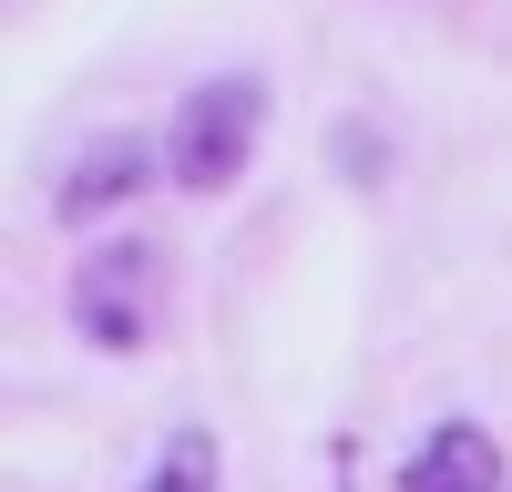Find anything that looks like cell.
I'll use <instances>...</instances> for the list:
<instances>
[{
    "mask_svg": "<svg viewBox=\"0 0 512 492\" xmlns=\"http://www.w3.org/2000/svg\"><path fill=\"white\" fill-rule=\"evenodd\" d=\"M256 134H267V72H205L164 123V175L185 195H226L246 175Z\"/></svg>",
    "mask_w": 512,
    "mask_h": 492,
    "instance_id": "6da1fadb",
    "label": "cell"
},
{
    "mask_svg": "<svg viewBox=\"0 0 512 492\" xmlns=\"http://www.w3.org/2000/svg\"><path fill=\"white\" fill-rule=\"evenodd\" d=\"M72 328L113 359H134L154 339V246L144 236H113L103 257H82V287H72Z\"/></svg>",
    "mask_w": 512,
    "mask_h": 492,
    "instance_id": "7a4b0ae2",
    "label": "cell"
},
{
    "mask_svg": "<svg viewBox=\"0 0 512 492\" xmlns=\"http://www.w3.org/2000/svg\"><path fill=\"white\" fill-rule=\"evenodd\" d=\"M154 175H164V144H144V134H113V144H93V154H82L72 175L52 185V216H62V226H103L113 205H134Z\"/></svg>",
    "mask_w": 512,
    "mask_h": 492,
    "instance_id": "3957f363",
    "label": "cell"
},
{
    "mask_svg": "<svg viewBox=\"0 0 512 492\" xmlns=\"http://www.w3.org/2000/svg\"><path fill=\"white\" fill-rule=\"evenodd\" d=\"M410 492H502V441L482 421H441L410 451Z\"/></svg>",
    "mask_w": 512,
    "mask_h": 492,
    "instance_id": "277c9868",
    "label": "cell"
},
{
    "mask_svg": "<svg viewBox=\"0 0 512 492\" xmlns=\"http://www.w3.org/2000/svg\"><path fill=\"white\" fill-rule=\"evenodd\" d=\"M144 492H216V441H205V431H175V441L154 451V482H144Z\"/></svg>",
    "mask_w": 512,
    "mask_h": 492,
    "instance_id": "5b68a950",
    "label": "cell"
}]
</instances>
